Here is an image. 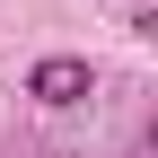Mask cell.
I'll return each mask as SVG.
<instances>
[{"label": "cell", "mask_w": 158, "mask_h": 158, "mask_svg": "<svg viewBox=\"0 0 158 158\" xmlns=\"http://www.w3.org/2000/svg\"><path fill=\"white\" fill-rule=\"evenodd\" d=\"M88 88H97V70L79 62V53H44V62L27 70V97H35V106H79Z\"/></svg>", "instance_id": "1"}]
</instances>
